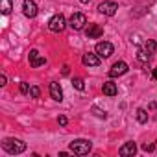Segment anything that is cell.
I'll list each match as a JSON object with an SVG mask.
<instances>
[{
    "mask_svg": "<svg viewBox=\"0 0 157 157\" xmlns=\"http://www.w3.org/2000/svg\"><path fill=\"white\" fill-rule=\"evenodd\" d=\"M2 148L10 153V155H19L26 150V142L21 140V139H4L2 142Z\"/></svg>",
    "mask_w": 157,
    "mask_h": 157,
    "instance_id": "1",
    "label": "cell"
},
{
    "mask_svg": "<svg viewBox=\"0 0 157 157\" xmlns=\"http://www.w3.org/2000/svg\"><path fill=\"white\" fill-rule=\"evenodd\" d=\"M68 148H70V151L76 153V155H87V153L93 150V142L87 140V139H74Z\"/></svg>",
    "mask_w": 157,
    "mask_h": 157,
    "instance_id": "2",
    "label": "cell"
},
{
    "mask_svg": "<svg viewBox=\"0 0 157 157\" xmlns=\"http://www.w3.org/2000/svg\"><path fill=\"white\" fill-rule=\"evenodd\" d=\"M68 24H70L72 30L80 32V30L85 28V24H87V17H85L83 13H74V15L70 17V21H68Z\"/></svg>",
    "mask_w": 157,
    "mask_h": 157,
    "instance_id": "3",
    "label": "cell"
},
{
    "mask_svg": "<svg viewBox=\"0 0 157 157\" xmlns=\"http://www.w3.org/2000/svg\"><path fill=\"white\" fill-rule=\"evenodd\" d=\"M65 26H67V21H65V17H63L61 13L54 15V17L48 21V28H50L52 32H63Z\"/></svg>",
    "mask_w": 157,
    "mask_h": 157,
    "instance_id": "4",
    "label": "cell"
},
{
    "mask_svg": "<svg viewBox=\"0 0 157 157\" xmlns=\"http://www.w3.org/2000/svg\"><path fill=\"white\" fill-rule=\"evenodd\" d=\"M117 10H118V6H117V2H113V0H104V2L98 6V11L102 15H107V17H113L117 13Z\"/></svg>",
    "mask_w": 157,
    "mask_h": 157,
    "instance_id": "5",
    "label": "cell"
},
{
    "mask_svg": "<svg viewBox=\"0 0 157 157\" xmlns=\"http://www.w3.org/2000/svg\"><path fill=\"white\" fill-rule=\"evenodd\" d=\"M113 44L111 43H107V41H100V43H96V46H94V52L100 56V57H109L111 54H113Z\"/></svg>",
    "mask_w": 157,
    "mask_h": 157,
    "instance_id": "6",
    "label": "cell"
},
{
    "mask_svg": "<svg viewBox=\"0 0 157 157\" xmlns=\"http://www.w3.org/2000/svg\"><path fill=\"white\" fill-rule=\"evenodd\" d=\"M126 72H128V63H126V61H117V63L111 67L109 76H111V78H118V76H122V74H126Z\"/></svg>",
    "mask_w": 157,
    "mask_h": 157,
    "instance_id": "7",
    "label": "cell"
},
{
    "mask_svg": "<svg viewBox=\"0 0 157 157\" xmlns=\"http://www.w3.org/2000/svg\"><path fill=\"white\" fill-rule=\"evenodd\" d=\"M22 10H24V15L28 17V19H33V17H37V4L33 2V0H24L22 2Z\"/></svg>",
    "mask_w": 157,
    "mask_h": 157,
    "instance_id": "8",
    "label": "cell"
},
{
    "mask_svg": "<svg viewBox=\"0 0 157 157\" xmlns=\"http://www.w3.org/2000/svg\"><path fill=\"white\" fill-rule=\"evenodd\" d=\"M85 33H87L89 39H98V37L104 35V28L100 24H89V28L85 30Z\"/></svg>",
    "mask_w": 157,
    "mask_h": 157,
    "instance_id": "9",
    "label": "cell"
},
{
    "mask_svg": "<svg viewBox=\"0 0 157 157\" xmlns=\"http://www.w3.org/2000/svg\"><path fill=\"white\" fill-rule=\"evenodd\" d=\"M82 63L85 67H98L100 65V56L98 54H83Z\"/></svg>",
    "mask_w": 157,
    "mask_h": 157,
    "instance_id": "10",
    "label": "cell"
},
{
    "mask_svg": "<svg viewBox=\"0 0 157 157\" xmlns=\"http://www.w3.org/2000/svg\"><path fill=\"white\" fill-rule=\"evenodd\" d=\"M44 63H46V59H44V57H41L37 50H30V65H32L33 68H37V67H43Z\"/></svg>",
    "mask_w": 157,
    "mask_h": 157,
    "instance_id": "11",
    "label": "cell"
},
{
    "mask_svg": "<svg viewBox=\"0 0 157 157\" xmlns=\"http://www.w3.org/2000/svg\"><path fill=\"white\" fill-rule=\"evenodd\" d=\"M50 96L56 100V102H61L63 100V89L57 82H52L50 83Z\"/></svg>",
    "mask_w": 157,
    "mask_h": 157,
    "instance_id": "12",
    "label": "cell"
},
{
    "mask_svg": "<svg viewBox=\"0 0 157 157\" xmlns=\"http://www.w3.org/2000/svg\"><path fill=\"white\" fill-rule=\"evenodd\" d=\"M118 153H120L122 157H128V155H135V153H137V144H135V142H126L124 146H120Z\"/></svg>",
    "mask_w": 157,
    "mask_h": 157,
    "instance_id": "13",
    "label": "cell"
},
{
    "mask_svg": "<svg viewBox=\"0 0 157 157\" xmlns=\"http://www.w3.org/2000/svg\"><path fill=\"white\" fill-rule=\"evenodd\" d=\"M102 91H104V94H105V96H117V93H118V89H117V83H115V82H105V83H104V87H102Z\"/></svg>",
    "mask_w": 157,
    "mask_h": 157,
    "instance_id": "14",
    "label": "cell"
},
{
    "mask_svg": "<svg viewBox=\"0 0 157 157\" xmlns=\"http://www.w3.org/2000/svg\"><path fill=\"white\" fill-rule=\"evenodd\" d=\"M137 59H139L140 63H148V61L151 59V54H150L148 50H144V48H140V50L137 52Z\"/></svg>",
    "mask_w": 157,
    "mask_h": 157,
    "instance_id": "15",
    "label": "cell"
},
{
    "mask_svg": "<svg viewBox=\"0 0 157 157\" xmlns=\"http://www.w3.org/2000/svg\"><path fill=\"white\" fill-rule=\"evenodd\" d=\"M142 48H144V50H148L151 56H153V54H157V43H155V41H151V39H148V41L144 43V46H142Z\"/></svg>",
    "mask_w": 157,
    "mask_h": 157,
    "instance_id": "16",
    "label": "cell"
},
{
    "mask_svg": "<svg viewBox=\"0 0 157 157\" xmlns=\"http://www.w3.org/2000/svg\"><path fill=\"white\" fill-rule=\"evenodd\" d=\"M137 120H139L140 124H146V122H148V113H146V109H142V107L137 109Z\"/></svg>",
    "mask_w": 157,
    "mask_h": 157,
    "instance_id": "17",
    "label": "cell"
},
{
    "mask_svg": "<svg viewBox=\"0 0 157 157\" xmlns=\"http://www.w3.org/2000/svg\"><path fill=\"white\" fill-rule=\"evenodd\" d=\"M0 10H2L4 15H10L11 10H13V2H11V0H2V8H0Z\"/></svg>",
    "mask_w": 157,
    "mask_h": 157,
    "instance_id": "18",
    "label": "cell"
},
{
    "mask_svg": "<svg viewBox=\"0 0 157 157\" xmlns=\"http://www.w3.org/2000/svg\"><path fill=\"white\" fill-rule=\"evenodd\" d=\"M72 85H74L78 91H85V83H83L82 78H74V80H72Z\"/></svg>",
    "mask_w": 157,
    "mask_h": 157,
    "instance_id": "19",
    "label": "cell"
},
{
    "mask_svg": "<svg viewBox=\"0 0 157 157\" xmlns=\"http://www.w3.org/2000/svg\"><path fill=\"white\" fill-rule=\"evenodd\" d=\"M39 96H41V89L33 85V87L30 89V98H39Z\"/></svg>",
    "mask_w": 157,
    "mask_h": 157,
    "instance_id": "20",
    "label": "cell"
},
{
    "mask_svg": "<svg viewBox=\"0 0 157 157\" xmlns=\"http://www.w3.org/2000/svg\"><path fill=\"white\" fill-rule=\"evenodd\" d=\"M30 89H32V87H30V85H28L26 82H22V83H21V93H22V94L30 96Z\"/></svg>",
    "mask_w": 157,
    "mask_h": 157,
    "instance_id": "21",
    "label": "cell"
},
{
    "mask_svg": "<svg viewBox=\"0 0 157 157\" xmlns=\"http://www.w3.org/2000/svg\"><path fill=\"white\" fill-rule=\"evenodd\" d=\"M93 113H94L98 118H107V113H105V111H102V109H98V107H93Z\"/></svg>",
    "mask_w": 157,
    "mask_h": 157,
    "instance_id": "22",
    "label": "cell"
},
{
    "mask_svg": "<svg viewBox=\"0 0 157 157\" xmlns=\"http://www.w3.org/2000/svg\"><path fill=\"white\" fill-rule=\"evenodd\" d=\"M67 122H68V118H67V117H63V115L57 118V124H59V126H67Z\"/></svg>",
    "mask_w": 157,
    "mask_h": 157,
    "instance_id": "23",
    "label": "cell"
},
{
    "mask_svg": "<svg viewBox=\"0 0 157 157\" xmlns=\"http://www.w3.org/2000/svg\"><path fill=\"white\" fill-rule=\"evenodd\" d=\"M153 148H155L153 144H142V150H144V151H151Z\"/></svg>",
    "mask_w": 157,
    "mask_h": 157,
    "instance_id": "24",
    "label": "cell"
},
{
    "mask_svg": "<svg viewBox=\"0 0 157 157\" xmlns=\"http://www.w3.org/2000/svg\"><path fill=\"white\" fill-rule=\"evenodd\" d=\"M6 82H8V76L2 74V76H0V85H6Z\"/></svg>",
    "mask_w": 157,
    "mask_h": 157,
    "instance_id": "25",
    "label": "cell"
},
{
    "mask_svg": "<svg viewBox=\"0 0 157 157\" xmlns=\"http://www.w3.org/2000/svg\"><path fill=\"white\" fill-rule=\"evenodd\" d=\"M151 78H153V80H157V67L153 68V72H151Z\"/></svg>",
    "mask_w": 157,
    "mask_h": 157,
    "instance_id": "26",
    "label": "cell"
},
{
    "mask_svg": "<svg viewBox=\"0 0 157 157\" xmlns=\"http://www.w3.org/2000/svg\"><path fill=\"white\" fill-rule=\"evenodd\" d=\"M61 72H63V76H67V74H68V67H67V65H65V67H63V70H61Z\"/></svg>",
    "mask_w": 157,
    "mask_h": 157,
    "instance_id": "27",
    "label": "cell"
},
{
    "mask_svg": "<svg viewBox=\"0 0 157 157\" xmlns=\"http://www.w3.org/2000/svg\"><path fill=\"white\" fill-rule=\"evenodd\" d=\"M80 2H82V4H87V2H91V0H80Z\"/></svg>",
    "mask_w": 157,
    "mask_h": 157,
    "instance_id": "28",
    "label": "cell"
}]
</instances>
